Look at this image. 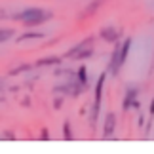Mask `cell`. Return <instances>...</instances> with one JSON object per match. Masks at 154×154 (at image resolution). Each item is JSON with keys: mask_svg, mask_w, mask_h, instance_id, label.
<instances>
[{"mask_svg": "<svg viewBox=\"0 0 154 154\" xmlns=\"http://www.w3.org/2000/svg\"><path fill=\"white\" fill-rule=\"evenodd\" d=\"M14 19L21 21L25 27H36V25H42L44 21L51 19V11H46L42 8H27L19 14H15Z\"/></svg>", "mask_w": 154, "mask_h": 154, "instance_id": "cell-1", "label": "cell"}, {"mask_svg": "<svg viewBox=\"0 0 154 154\" xmlns=\"http://www.w3.org/2000/svg\"><path fill=\"white\" fill-rule=\"evenodd\" d=\"M106 72H101V76L97 78L95 91H93V112H91V124L95 126L97 118H99V109H101V97H103V86H105Z\"/></svg>", "mask_w": 154, "mask_h": 154, "instance_id": "cell-2", "label": "cell"}, {"mask_svg": "<svg viewBox=\"0 0 154 154\" xmlns=\"http://www.w3.org/2000/svg\"><path fill=\"white\" fill-rule=\"evenodd\" d=\"M103 137L105 139H109V137H112L114 135V131H116V114L114 112H109V114L105 116V122H103Z\"/></svg>", "mask_w": 154, "mask_h": 154, "instance_id": "cell-3", "label": "cell"}, {"mask_svg": "<svg viewBox=\"0 0 154 154\" xmlns=\"http://www.w3.org/2000/svg\"><path fill=\"white\" fill-rule=\"evenodd\" d=\"M99 36H101L105 42L114 44V42H118V38H120V31H118L116 27H112V25H106V27H103L101 31H99Z\"/></svg>", "mask_w": 154, "mask_h": 154, "instance_id": "cell-4", "label": "cell"}, {"mask_svg": "<svg viewBox=\"0 0 154 154\" xmlns=\"http://www.w3.org/2000/svg\"><path fill=\"white\" fill-rule=\"evenodd\" d=\"M137 95H139V90H137V88H128L126 95H124V103H122V109L126 110V112L131 109V105L135 101H137Z\"/></svg>", "mask_w": 154, "mask_h": 154, "instance_id": "cell-5", "label": "cell"}, {"mask_svg": "<svg viewBox=\"0 0 154 154\" xmlns=\"http://www.w3.org/2000/svg\"><path fill=\"white\" fill-rule=\"evenodd\" d=\"M129 50H131V38H126L124 42H120V50H118V61H120V65L126 63Z\"/></svg>", "mask_w": 154, "mask_h": 154, "instance_id": "cell-6", "label": "cell"}, {"mask_svg": "<svg viewBox=\"0 0 154 154\" xmlns=\"http://www.w3.org/2000/svg\"><path fill=\"white\" fill-rule=\"evenodd\" d=\"M88 44H91V38H84V40H82V42H78V44H76L74 46V48H70L67 53H65V57H69V59H72L74 55H76V53H78L82 48H86V46Z\"/></svg>", "mask_w": 154, "mask_h": 154, "instance_id": "cell-7", "label": "cell"}, {"mask_svg": "<svg viewBox=\"0 0 154 154\" xmlns=\"http://www.w3.org/2000/svg\"><path fill=\"white\" fill-rule=\"evenodd\" d=\"M76 78H78V84L88 88V69H86V65H82V67L76 70Z\"/></svg>", "mask_w": 154, "mask_h": 154, "instance_id": "cell-8", "label": "cell"}, {"mask_svg": "<svg viewBox=\"0 0 154 154\" xmlns=\"http://www.w3.org/2000/svg\"><path fill=\"white\" fill-rule=\"evenodd\" d=\"M91 53H93V46H91V44H88L86 48H82L72 59H88V57H91Z\"/></svg>", "mask_w": 154, "mask_h": 154, "instance_id": "cell-9", "label": "cell"}, {"mask_svg": "<svg viewBox=\"0 0 154 154\" xmlns=\"http://www.w3.org/2000/svg\"><path fill=\"white\" fill-rule=\"evenodd\" d=\"M14 34H15L14 29H0V44L11 40V38H14Z\"/></svg>", "mask_w": 154, "mask_h": 154, "instance_id": "cell-10", "label": "cell"}, {"mask_svg": "<svg viewBox=\"0 0 154 154\" xmlns=\"http://www.w3.org/2000/svg\"><path fill=\"white\" fill-rule=\"evenodd\" d=\"M42 40L44 38V32H25V34H21L19 38H17V42H23V40Z\"/></svg>", "mask_w": 154, "mask_h": 154, "instance_id": "cell-11", "label": "cell"}, {"mask_svg": "<svg viewBox=\"0 0 154 154\" xmlns=\"http://www.w3.org/2000/svg\"><path fill=\"white\" fill-rule=\"evenodd\" d=\"M57 63H61V57H55V55H51V57L40 59V61H38L36 65H38V67H44V65H57Z\"/></svg>", "mask_w": 154, "mask_h": 154, "instance_id": "cell-12", "label": "cell"}, {"mask_svg": "<svg viewBox=\"0 0 154 154\" xmlns=\"http://www.w3.org/2000/svg\"><path fill=\"white\" fill-rule=\"evenodd\" d=\"M63 139L65 141L72 139V131H70V122L69 120H65V124H63Z\"/></svg>", "mask_w": 154, "mask_h": 154, "instance_id": "cell-13", "label": "cell"}, {"mask_svg": "<svg viewBox=\"0 0 154 154\" xmlns=\"http://www.w3.org/2000/svg\"><path fill=\"white\" fill-rule=\"evenodd\" d=\"M101 4H103V0H93V2L86 8V14H84V15H91V14H95V10H97Z\"/></svg>", "mask_w": 154, "mask_h": 154, "instance_id": "cell-14", "label": "cell"}, {"mask_svg": "<svg viewBox=\"0 0 154 154\" xmlns=\"http://www.w3.org/2000/svg\"><path fill=\"white\" fill-rule=\"evenodd\" d=\"M40 139H42V141H48V139H50V133H48V129H42V135H40Z\"/></svg>", "mask_w": 154, "mask_h": 154, "instance_id": "cell-15", "label": "cell"}, {"mask_svg": "<svg viewBox=\"0 0 154 154\" xmlns=\"http://www.w3.org/2000/svg\"><path fill=\"white\" fill-rule=\"evenodd\" d=\"M149 114H150V118L154 116V99L150 101V106H149Z\"/></svg>", "mask_w": 154, "mask_h": 154, "instance_id": "cell-16", "label": "cell"}, {"mask_svg": "<svg viewBox=\"0 0 154 154\" xmlns=\"http://www.w3.org/2000/svg\"><path fill=\"white\" fill-rule=\"evenodd\" d=\"M61 105H63V99H55V103H53V106H55V109H61Z\"/></svg>", "mask_w": 154, "mask_h": 154, "instance_id": "cell-17", "label": "cell"}]
</instances>
